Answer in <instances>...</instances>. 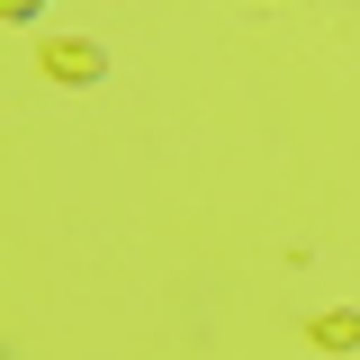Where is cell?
Here are the masks:
<instances>
[{"mask_svg":"<svg viewBox=\"0 0 360 360\" xmlns=\"http://www.w3.org/2000/svg\"><path fill=\"white\" fill-rule=\"evenodd\" d=\"M0 9H9V18H37V9H45V0H0Z\"/></svg>","mask_w":360,"mask_h":360,"instance_id":"cell-3","label":"cell"},{"mask_svg":"<svg viewBox=\"0 0 360 360\" xmlns=\"http://www.w3.org/2000/svg\"><path fill=\"white\" fill-rule=\"evenodd\" d=\"M315 342H333V352H342V342H360V315H324V324H315Z\"/></svg>","mask_w":360,"mask_h":360,"instance_id":"cell-2","label":"cell"},{"mask_svg":"<svg viewBox=\"0 0 360 360\" xmlns=\"http://www.w3.org/2000/svg\"><path fill=\"white\" fill-rule=\"evenodd\" d=\"M45 72L54 82H99V45H45Z\"/></svg>","mask_w":360,"mask_h":360,"instance_id":"cell-1","label":"cell"}]
</instances>
